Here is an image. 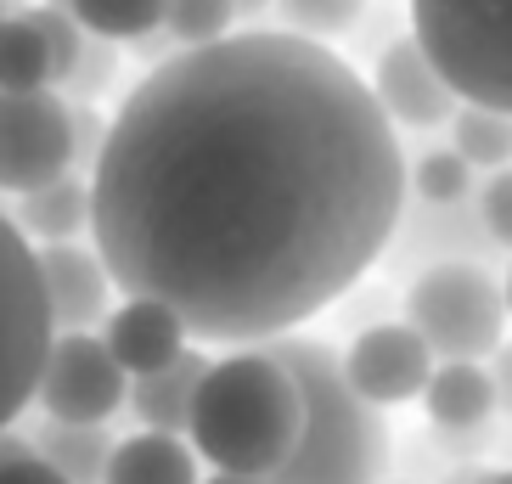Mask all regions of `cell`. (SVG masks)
I'll return each instance as SVG.
<instances>
[{"instance_id": "cell-5", "label": "cell", "mask_w": 512, "mask_h": 484, "mask_svg": "<svg viewBox=\"0 0 512 484\" xmlns=\"http://www.w3.org/2000/svg\"><path fill=\"white\" fill-rule=\"evenodd\" d=\"M406 327L434 361H484L507 333V288L473 259H434L406 288Z\"/></svg>"}, {"instance_id": "cell-7", "label": "cell", "mask_w": 512, "mask_h": 484, "mask_svg": "<svg viewBox=\"0 0 512 484\" xmlns=\"http://www.w3.org/2000/svg\"><path fill=\"white\" fill-rule=\"evenodd\" d=\"M74 169V107L57 91H0V192H40Z\"/></svg>"}, {"instance_id": "cell-6", "label": "cell", "mask_w": 512, "mask_h": 484, "mask_svg": "<svg viewBox=\"0 0 512 484\" xmlns=\"http://www.w3.org/2000/svg\"><path fill=\"white\" fill-rule=\"evenodd\" d=\"M51 338L57 327H51L46 282H40V254L17 231V220L0 214V434L40 389Z\"/></svg>"}, {"instance_id": "cell-13", "label": "cell", "mask_w": 512, "mask_h": 484, "mask_svg": "<svg viewBox=\"0 0 512 484\" xmlns=\"http://www.w3.org/2000/svg\"><path fill=\"white\" fill-rule=\"evenodd\" d=\"M203 372H209V355H203V349H186L181 361L158 366L147 378H130L124 406L136 411V423L152 428V434H186V428H192V400H197Z\"/></svg>"}, {"instance_id": "cell-33", "label": "cell", "mask_w": 512, "mask_h": 484, "mask_svg": "<svg viewBox=\"0 0 512 484\" xmlns=\"http://www.w3.org/2000/svg\"><path fill=\"white\" fill-rule=\"evenodd\" d=\"M479 484H512V468H496V473H479Z\"/></svg>"}, {"instance_id": "cell-22", "label": "cell", "mask_w": 512, "mask_h": 484, "mask_svg": "<svg viewBox=\"0 0 512 484\" xmlns=\"http://www.w3.org/2000/svg\"><path fill=\"white\" fill-rule=\"evenodd\" d=\"M231 0H164V34L181 51L192 46H214L231 34Z\"/></svg>"}, {"instance_id": "cell-16", "label": "cell", "mask_w": 512, "mask_h": 484, "mask_svg": "<svg viewBox=\"0 0 512 484\" xmlns=\"http://www.w3.org/2000/svg\"><path fill=\"white\" fill-rule=\"evenodd\" d=\"M102 484H197V456L181 434L141 428V434L113 445V462H107Z\"/></svg>"}, {"instance_id": "cell-25", "label": "cell", "mask_w": 512, "mask_h": 484, "mask_svg": "<svg viewBox=\"0 0 512 484\" xmlns=\"http://www.w3.org/2000/svg\"><path fill=\"white\" fill-rule=\"evenodd\" d=\"M113 74H119V51H113V40H102V34H85V51H79L74 74L62 79V85H68L79 102L96 107V96L113 85Z\"/></svg>"}, {"instance_id": "cell-2", "label": "cell", "mask_w": 512, "mask_h": 484, "mask_svg": "<svg viewBox=\"0 0 512 484\" xmlns=\"http://www.w3.org/2000/svg\"><path fill=\"white\" fill-rule=\"evenodd\" d=\"M304 434V394L271 349H231L209 361L192 400V451L214 473L271 479Z\"/></svg>"}, {"instance_id": "cell-15", "label": "cell", "mask_w": 512, "mask_h": 484, "mask_svg": "<svg viewBox=\"0 0 512 484\" xmlns=\"http://www.w3.org/2000/svg\"><path fill=\"white\" fill-rule=\"evenodd\" d=\"M17 231L40 248L51 242H79V231H91V181L85 175H62V181L40 186V192L17 197Z\"/></svg>"}, {"instance_id": "cell-1", "label": "cell", "mask_w": 512, "mask_h": 484, "mask_svg": "<svg viewBox=\"0 0 512 484\" xmlns=\"http://www.w3.org/2000/svg\"><path fill=\"white\" fill-rule=\"evenodd\" d=\"M406 152L372 85L287 29L152 62L107 119L91 248L197 344L259 349L338 304L400 231Z\"/></svg>"}, {"instance_id": "cell-19", "label": "cell", "mask_w": 512, "mask_h": 484, "mask_svg": "<svg viewBox=\"0 0 512 484\" xmlns=\"http://www.w3.org/2000/svg\"><path fill=\"white\" fill-rule=\"evenodd\" d=\"M451 147L462 152L473 169H507L512 164V113L462 102L451 113Z\"/></svg>"}, {"instance_id": "cell-35", "label": "cell", "mask_w": 512, "mask_h": 484, "mask_svg": "<svg viewBox=\"0 0 512 484\" xmlns=\"http://www.w3.org/2000/svg\"><path fill=\"white\" fill-rule=\"evenodd\" d=\"M46 6H62V12H68V0H46Z\"/></svg>"}, {"instance_id": "cell-30", "label": "cell", "mask_w": 512, "mask_h": 484, "mask_svg": "<svg viewBox=\"0 0 512 484\" xmlns=\"http://www.w3.org/2000/svg\"><path fill=\"white\" fill-rule=\"evenodd\" d=\"M29 451H34V439L12 434V428H6V434H0V468H12L17 456H29Z\"/></svg>"}, {"instance_id": "cell-10", "label": "cell", "mask_w": 512, "mask_h": 484, "mask_svg": "<svg viewBox=\"0 0 512 484\" xmlns=\"http://www.w3.org/2000/svg\"><path fill=\"white\" fill-rule=\"evenodd\" d=\"M366 85H372L377 107L389 113V124H406V130H434V124H451V113L462 107V102H456V91L445 85V74L428 62V51H422L411 34H400V40H389V46H383L377 74L366 79Z\"/></svg>"}, {"instance_id": "cell-18", "label": "cell", "mask_w": 512, "mask_h": 484, "mask_svg": "<svg viewBox=\"0 0 512 484\" xmlns=\"http://www.w3.org/2000/svg\"><path fill=\"white\" fill-rule=\"evenodd\" d=\"M51 51L29 12L0 17V91H51Z\"/></svg>"}, {"instance_id": "cell-27", "label": "cell", "mask_w": 512, "mask_h": 484, "mask_svg": "<svg viewBox=\"0 0 512 484\" xmlns=\"http://www.w3.org/2000/svg\"><path fill=\"white\" fill-rule=\"evenodd\" d=\"M107 147V119L91 102H74V169H96Z\"/></svg>"}, {"instance_id": "cell-12", "label": "cell", "mask_w": 512, "mask_h": 484, "mask_svg": "<svg viewBox=\"0 0 512 484\" xmlns=\"http://www.w3.org/2000/svg\"><path fill=\"white\" fill-rule=\"evenodd\" d=\"M186 321L158 299H124L119 310H107V327H102V344L107 355L124 366V378H147L158 366L181 361L186 349Z\"/></svg>"}, {"instance_id": "cell-3", "label": "cell", "mask_w": 512, "mask_h": 484, "mask_svg": "<svg viewBox=\"0 0 512 484\" xmlns=\"http://www.w3.org/2000/svg\"><path fill=\"white\" fill-rule=\"evenodd\" d=\"M259 349H271L304 394V434L265 484H383L389 423H383V411L366 406L361 394L349 389L338 349L304 333L271 338Z\"/></svg>"}, {"instance_id": "cell-8", "label": "cell", "mask_w": 512, "mask_h": 484, "mask_svg": "<svg viewBox=\"0 0 512 484\" xmlns=\"http://www.w3.org/2000/svg\"><path fill=\"white\" fill-rule=\"evenodd\" d=\"M124 394H130V378L96 333L51 338L46 372H40V389H34V400L51 423H107L124 406Z\"/></svg>"}, {"instance_id": "cell-24", "label": "cell", "mask_w": 512, "mask_h": 484, "mask_svg": "<svg viewBox=\"0 0 512 484\" xmlns=\"http://www.w3.org/2000/svg\"><path fill=\"white\" fill-rule=\"evenodd\" d=\"M34 29L46 34V51H51V79H68L74 74V62L79 51H85V29H79V17L74 12H62V6H34Z\"/></svg>"}, {"instance_id": "cell-20", "label": "cell", "mask_w": 512, "mask_h": 484, "mask_svg": "<svg viewBox=\"0 0 512 484\" xmlns=\"http://www.w3.org/2000/svg\"><path fill=\"white\" fill-rule=\"evenodd\" d=\"M68 12L102 40H147L164 29V0H68Z\"/></svg>"}, {"instance_id": "cell-23", "label": "cell", "mask_w": 512, "mask_h": 484, "mask_svg": "<svg viewBox=\"0 0 512 484\" xmlns=\"http://www.w3.org/2000/svg\"><path fill=\"white\" fill-rule=\"evenodd\" d=\"M287 34H304V40H338L366 17V0H276Z\"/></svg>"}, {"instance_id": "cell-29", "label": "cell", "mask_w": 512, "mask_h": 484, "mask_svg": "<svg viewBox=\"0 0 512 484\" xmlns=\"http://www.w3.org/2000/svg\"><path fill=\"white\" fill-rule=\"evenodd\" d=\"M490 361H496V366H490V383H496V406L512 411V344H507V338H501V349L490 355Z\"/></svg>"}, {"instance_id": "cell-14", "label": "cell", "mask_w": 512, "mask_h": 484, "mask_svg": "<svg viewBox=\"0 0 512 484\" xmlns=\"http://www.w3.org/2000/svg\"><path fill=\"white\" fill-rule=\"evenodd\" d=\"M422 406L439 428L467 434V428L490 423L496 411V383H490V366L484 361H439L428 389H422Z\"/></svg>"}, {"instance_id": "cell-11", "label": "cell", "mask_w": 512, "mask_h": 484, "mask_svg": "<svg viewBox=\"0 0 512 484\" xmlns=\"http://www.w3.org/2000/svg\"><path fill=\"white\" fill-rule=\"evenodd\" d=\"M34 254H40V282H46V304H51V327L57 333H91L96 321H107L113 276L96 259V248L51 242V248H34Z\"/></svg>"}, {"instance_id": "cell-4", "label": "cell", "mask_w": 512, "mask_h": 484, "mask_svg": "<svg viewBox=\"0 0 512 484\" xmlns=\"http://www.w3.org/2000/svg\"><path fill=\"white\" fill-rule=\"evenodd\" d=\"M411 40L456 102L512 113V0H411Z\"/></svg>"}, {"instance_id": "cell-32", "label": "cell", "mask_w": 512, "mask_h": 484, "mask_svg": "<svg viewBox=\"0 0 512 484\" xmlns=\"http://www.w3.org/2000/svg\"><path fill=\"white\" fill-rule=\"evenodd\" d=\"M203 484H265V479H248V473H214V479H203Z\"/></svg>"}, {"instance_id": "cell-34", "label": "cell", "mask_w": 512, "mask_h": 484, "mask_svg": "<svg viewBox=\"0 0 512 484\" xmlns=\"http://www.w3.org/2000/svg\"><path fill=\"white\" fill-rule=\"evenodd\" d=\"M507 316H512V276H507Z\"/></svg>"}, {"instance_id": "cell-21", "label": "cell", "mask_w": 512, "mask_h": 484, "mask_svg": "<svg viewBox=\"0 0 512 484\" xmlns=\"http://www.w3.org/2000/svg\"><path fill=\"white\" fill-rule=\"evenodd\" d=\"M406 181L428 209H456V203H467V192H473V164H467L456 147H434L411 164Z\"/></svg>"}, {"instance_id": "cell-31", "label": "cell", "mask_w": 512, "mask_h": 484, "mask_svg": "<svg viewBox=\"0 0 512 484\" xmlns=\"http://www.w3.org/2000/svg\"><path fill=\"white\" fill-rule=\"evenodd\" d=\"M276 0H231V17H242V23H254V17H265Z\"/></svg>"}, {"instance_id": "cell-28", "label": "cell", "mask_w": 512, "mask_h": 484, "mask_svg": "<svg viewBox=\"0 0 512 484\" xmlns=\"http://www.w3.org/2000/svg\"><path fill=\"white\" fill-rule=\"evenodd\" d=\"M0 484H68V479L51 468L46 456H34V451H29V456H17L12 468H0Z\"/></svg>"}, {"instance_id": "cell-36", "label": "cell", "mask_w": 512, "mask_h": 484, "mask_svg": "<svg viewBox=\"0 0 512 484\" xmlns=\"http://www.w3.org/2000/svg\"><path fill=\"white\" fill-rule=\"evenodd\" d=\"M0 17H6V6H0Z\"/></svg>"}, {"instance_id": "cell-26", "label": "cell", "mask_w": 512, "mask_h": 484, "mask_svg": "<svg viewBox=\"0 0 512 484\" xmlns=\"http://www.w3.org/2000/svg\"><path fill=\"white\" fill-rule=\"evenodd\" d=\"M479 226L496 248H512V164L496 169L479 192Z\"/></svg>"}, {"instance_id": "cell-9", "label": "cell", "mask_w": 512, "mask_h": 484, "mask_svg": "<svg viewBox=\"0 0 512 484\" xmlns=\"http://www.w3.org/2000/svg\"><path fill=\"white\" fill-rule=\"evenodd\" d=\"M344 361L349 389L361 394L366 406H400V400H417L434 378V349L411 333L406 321H377V327H361L349 338V349L338 355Z\"/></svg>"}, {"instance_id": "cell-17", "label": "cell", "mask_w": 512, "mask_h": 484, "mask_svg": "<svg viewBox=\"0 0 512 484\" xmlns=\"http://www.w3.org/2000/svg\"><path fill=\"white\" fill-rule=\"evenodd\" d=\"M34 456H46L68 484H102L113 462V439L102 423H51L34 434Z\"/></svg>"}]
</instances>
